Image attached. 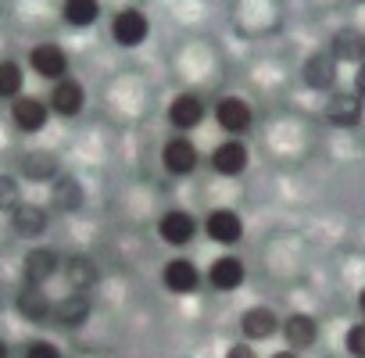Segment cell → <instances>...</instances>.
Instances as JSON below:
<instances>
[{
    "instance_id": "cell-1",
    "label": "cell",
    "mask_w": 365,
    "mask_h": 358,
    "mask_svg": "<svg viewBox=\"0 0 365 358\" xmlns=\"http://www.w3.org/2000/svg\"><path fill=\"white\" fill-rule=\"evenodd\" d=\"M29 68L40 76V79H51V83H61L68 79V54L61 44H36L29 51Z\"/></svg>"
},
{
    "instance_id": "cell-2",
    "label": "cell",
    "mask_w": 365,
    "mask_h": 358,
    "mask_svg": "<svg viewBox=\"0 0 365 358\" xmlns=\"http://www.w3.org/2000/svg\"><path fill=\"white\" fill-rule=\"evenodd\" d=\"M11 122L19 133H43L47 122H51V104L33 97V93H22L19 101H11Z\"/></svg>"
},
{
    "instance_id": "cell-3",
    "label": "cell",
    "mask_w": 365,
    "mask_h": 358,
    "mask_svg": "<svg viewBox=\"0 0 365 358\" xmlns=\"http://www.w3.org/2000/svg\"><path fill=\"white\" fill-rule=\"evenodd\" d=\"M111 36L118 47H140L147 36H150V19L136 8H122L115 19H111Z\"/></svg>"
},
{
    "instance_id": "cell-4",
    "label": "cell",
    "mask_w": 365,
    "mask_h": 358,
    "mask_svg": "<svg viewBox=\"0 0 365 358\" xmlns=\"http://www.w3.org/2000/svg\"><path fill=\"white\" fill-rule=\"evenodd\" d=\"M161 283H165L168 294H179V297L197 294V290H201V269H197L190 258H172V262L161 269Z\"/></svg>"
},
{
    "instance_id": "cell-5",
    "label": "cell",
    "mask_w": 365,
    "mask_h": 358,
    "mask_svg": "<svg viewBox=\"0 0 365 358\" xmlns=\"http://www.w3.org/2000/svg\"><path fill=\"white\" fill-rule=\"evenodd\" d=\"M197 230H201L197 219H194L190 212H182V208H172V212H165V215L158 219V237H161L165 244H172V247H187Z\"/></svg>"
},
{
    "instance_id": "cell-6",
    "label": "cell",
    "mask_w": 365,
    "mask_h": 358,
    "mask_svg": "<svg viewBox=\"0 0 365 358\" xmlns=\"http://www.w3.org/2000/svg\"><path fill=\"white\" fill-rule=\"evenodd\" d=\"M61 272V255L54 247H33L26 251V262H22V276L29 287H43L47 280H54Z\"/></svg>"
},
{
    "instance_id": "cell-7",
    "label": "cell",
    "mask_w": 365,
    "mask_h": 358,
    "mask_svg": "<svg viewBox=\"0 0 365 358\" xmlns=\"http://www.w3.org/2000/svg\"><path fill=\"white\" fill-rule=\"evenodd\" d=\"M215 122L237 140L240 133H247L251 129V122H255V111H251V104L244 101V97H222L219 104H215Z\"/></svg>"
},
{
    "instance_id": "cell-8",
    "label": "cell",
    "mask_w": 365,
    "mask_h": 358,
    "mask_svg": "<svg viewBox=\"0 0 365 358\" xmlns=\"http://www.w3.org/2000/svg\"><path fill=\"white\" fill-rule=\"evenodd\" d=\"M205 233H208L215 244H222V247L240 244V237H244V219H240L233 208H215V212H208V219H205Z\"/></svg>"
},
{
    "instance_id": "cell-9",
    "label": "cell",
    "mask_w": 365,
    "mask_h": 358,
    "mask_svg": "<svg viewBox=\"0 0 365 358\" xmlns=\"http://www.w3.org/2000/svg\"><path fill=\"white\" fill-rule=\"evenodd\" d=\"M161 165L172 172V175H190L197 168V147L187 140V136H172L165 140L161 147Z\"/></svg>"
},
{
    "instance_id": "cell-10",
    "label": "cell",
    "mask_w": 365,
    "mask_h": 358,
    "mask_svg": "<svg viewBox=\"0 0 365 358\" xmlns=\"http://www.w3.org/2000/svg\"><path fill=\"white\" fill-rule=\"evenodd\" d=\"M301 79H304L308 90L333 93V86H336V61H333L326 51H319V54H312V58L301 65Z\"/></svg>"
},
{
    "instance_id": "cell-11",
    "label": "cell",
    "mask_w": 365,
    "mask_h": 358,
    "mask_svg": "<svg viewBox=\"0 0 365 358\" xmlns=\"http://www.w3.org/2000/svg\"><path fill=\"white\" fill-rule=\"evenodd\" d=\"M86 108V90L79 79H61L51 86V111L61 118H76Z\"/></svg>"
},
{
    "instance_id": "cell-12",
    "label": "cell",
    "mask_w": 365,
    "mask_h": 358,
    "mask_svg": "<svg viewBox=\"0 0 365 358\" xmlns=\"http://www.w3.org/2000/svg\"><path fill=\"white\" fill-rule=\"evenodd\" d=\"M326 122L336 126V129H354L361 122V101L354 97V90L351 93L347 90L329 93V101H326Z\"/></svg>"
},
{
    "instance_id": "cell-13",
    "label": "cell",
    "mask_w": 365,
    "mask_h": 358,
    "mask_svg": "<svg viewBox=\"0 0 365 358\" xmlns=\"http://www.w3.org/2000/svg\"><path fill=\"white\" fill-rule=\"evenodd\" d=\"M251 154H247V143L244 140H226L212 150V168L222 175V179H237L244 168H247Z\"/></svg>"
},
{
    "instance_id": "cell-14",
    "label": "cell",
    "mask_w": 365,
    "mask_h": 358,
    "mask_svg": "<svg viewBox=\"0 0 365 358\" xmlns=\"http://www.w3.org/2000/svg\"><path fill=\"white\" fill-rule=\"evenodd\" d=\"M244 276H247L244 262H240L237 255H222V258H215L212 269H208V287H215L219 294H233V290L244 287Z\"/></svg>"
},
{
    "instance_id": "cell-15",
    "label": "cell",
    "mask_w": 365,
    "mask_h": 358,
    "mask_svg": "<svg viewBox=\"0 0 365 358\" xmlns=\"http://www.w3.org/2000/svg\"><path fill=\"white\" fill-rule=\"evenodd\" d=\"M276 329H279V315H276L269 305H251V308H244V315H240V333H244L247 344H251V340H269Z\"/></svg>"
},
{
    "instance_id": "cell-16",
    "label": "cell",
    "mask_w": 365,
    "mask_h": 358,
    "mask_svg": "<svg viewBox=\"0 0 365 358\" xmlns=\"http://www.w3.org/2000/svg\"><path fill=\"white\" fill-rule=\"evenodd\" d=\"M15 308H19V315L26 322H51V315H54V301L47 297V290L43 287H29V283L15 294Z\"/></svg>"
},
{
    "instance_id": "cell-17",
    "label": "cell",
    "mask_w": 365,
    "mask_h": 358,
    "mask_svg": "<svg viewBox=\"0 0 365 358\" xmlns=\"http://www.w3.org/2000/svg\"><path fill=\"white\" fill-rule=\"evenodd\" d=\"M90 312H93V305H90L86 294H65L61 301H54L51 322H58L61 329H79V326L90 322Z\"/></svg>"
},
{
    "instance_id": "cell-18",
    "label": "cell",
    "mask_w": 365,
    "mask_h": 358,
    "mask_svg": "<svg viewBox=\"0 0 365 358\" xmlns=\"http://www.w3.org/2000/svg\"><path fill=\"white\" fill-rule=\"evenodd\" d=\"M168 122L179 129V133H187V129H197L205 122V101L197 93H179L172 97L168 104Z\"/></svg>"
},
{
    "instance_id": "cell-19",
    "label": "cell",
    "mask_w": 365,
    "mask_h": 358,
    "mask_svg": "<svg viewBox=\"0 0 365 358\" xmlns=\"http://www.w3.org/2000/svg\"><path fill=\"white\" fill-rule=\"evenodd\" d=\"M283 337H287L290 351H308V347L319 340V322H315V315H308V312H294V315H287V322H283Z\"/></svg>"
},
{
    "instance_id": "cell-20",
    "label": "cell",
    "mask_w": 365,
    "mask_h": 358,
    "mask_svg": "<svg viewBox=\"0 0 365 358\" xmlns=\"http://www.w3.org/2000/svg\"><path fill=\"white\" fill-rule=\"evenodd\" d=\"M329 58L340 65V61H351V65H361L365 61V36L351 26L336 29L333 40H329Z\"/></svg>"
},
{
    "instance_id": "cell-21",
    "label": "cell",
    "mask_w": 365,
    "mask_h": 358,
    "mask_svg": "<svg viewBox=\"0 0 365 358\" xmlns=\"http://www.w3.org/2000/svg\"><path fill=\"white\" fill-rule=\"evenodd\" d=\"M11 230L26 240H36L47 233V208L33 205V201H22L15 212H11Z\"/></svg>"
},
{
    "instance_id": "cell-22",
    "label": "cell",
    "mask_w": 365,
    "mask_h": 358,
    "mask_svg": "<svg viewBox=\"0 0 365 358\" xmlns=\"http://www.w3.org/2000/svg\"><path fill=\"white\" fill-rule=\"evenodd\" d=\"M58 175H61V165L51 150H29L22 158V179H29V183H54Z\"/></svg>"
},
{
    "instance_id": "cell-23",
    "label": "cell",
    "mask_w": 365,
    "mask_h": 358,
    "mask_svg": "<svg viewBox=\"0 0 365 358\" xmlns=\"http://www.w3.org/2000/svg\"><path fill=\"white\" fill-rule=\"evenodd\" d=\"M51 201H54V208L58 212H79L83 208V201H86V190H83V183L76 175H58L54 183H51Z\"/></svg>"
},
{
    "instance_id": "cell-24",
    "label": "cell",
    "mask_w": 365,
    "mask_h": 358,
    "mask_svg": "<svg viewBox=\"0 0 365 358\" xmlns=\"http://www.w3.org/2000/svg\"><path fill=\"white\" fill-rule=\"evenodd\" d=\"M65 280L72 287V294H86L93 283H97V265L86 258V255H72L65 262Z\"/></svg>"
},
{
    "instance_id": "cell-25",
    "label": "cell",
    "mask_w": 365,
    "mask_h": 358,
    "mask_svg": "<svg viewBox=\"0 0 365 358\" xmlns=\"http://www.w3.org/2000/svg\"><path fill=\"white\" fill-rule=\"evenodd\" d=\"M26 93V72L15 58L0 61V101H19Z\"/></svg>"
},
{
    "instance_id": "cell-26",
    "label": "cell",
    "mask_w": 365,
    "mask_h": 358,
    "mask_svg": "<svg viewBox=\"0 0 365 358\" xmlns=\"http://www.w3.org/2000/svg\"><path fill=\"white\" fill-rule=\"evenodd\" d=\"M61 19L68 26H76V29H86V26H93L101 19V4L97 0H68V4L61 8Z\"/></svg>"
},
{
    "instance_id": "cell-27",
    "label": "cell",
    "mask_w": 365,
    "mask_h": 358,
    "mask_svg": "<svg viewBox=\"0 0 365 358\" xmlns=\"http://www.w3.org/2000/svg\"><path fill=\"white\" fill-rule=\"evenodd\" d=\"M19 205H22V183H19L15 175L0 172V212H4V215H11Z\"/></svg>"
},
{
    "instance_id": "cell-28",
    "label": "cell",
    "mask_w": 365,
    "mask_h": 358,
    "mask_svg": "<svg viewBox=\"0 0 365 358\" xmlns=\"http://www.w3.org/2000/svg\"><path fill=\"white\" fill-rule=\"evenodd\" d=\"M344 347H347V354H351V358H365V319H361V322H354V326L347 329Z\"/></svg>"
},
{
    "instance_id": "cell-29",
    "label": "cell",
    "mask_w": 365,
    "mask_h": 358,
    "mask_svg": "<svg viewBox=\"0 0 365 358\" xmlns=\"http://www.w3.org/2000/svg\"><path fill=\"white\" fill-rule=\"evenodd\" d=\"M26 358H61V347L51 340H29L26 344Z\"/></svg>"
},
{
    "instance_id": "cell-30",
    "label": "cell",
    "mask_w": 365,
    "mask_h": 358,
    "mask_svg": "<svg viewBox=\"0 0 365 358\" xmlns=\"http://www.w3.org/2000/svg\"><path fill=\"white\" fill-rule=\"evenodd\" d=\"M226 358H258V351H255V344H233L226 351Z\"/></svg>"
},
{
    "instance_id": "cell-31",
    "label": "cell",
    "mask_w": 365,
    "mask_h": 358,
    "mask_svg": "<svg viewBox=\"0 0 365 358\" xmlns=\"http://www.w3.org/2000/svg\"><path fill=\"white\" fill-rule=\"evenodd\" d=\"M354 97L358 101H365V61L358 65V72H354Z\"/></svg>"
},
{
    "instance_id": "cell-32",
    "label": "cell",
    "mask_w": 365,
    "mask_h": 358,
    "mask_svg": "<svg viewBox=\"0 0 365 358\" xmlns=\"http://www.w3.org/2000/svg\"><path fill=\"white\" fill-rule=\"evenodd\" d=\"M269 358H297V351H290V347H283V351H272Z\"/></svg>"
},
{
    "instance_id": "cell-33",
    "label": "cell",
    "mask_w": 365,
    "mask_h": 358,
    "mask_svg": "<svg viewBox=\"0 0 365 358\" xmlns=\"http://www.w3.org/2000/svg\"><path fill=\"white\" fill-rule=\"evenodd\" d=\"M0 358H11V351H8V344H4V337H0Z\"/></svg>"
},
{
    "instance_id": "cell-34",
    "label": "cell",
    "mask_w": 365,
    "mask_h": 358,
    "mask_svg": "<svg viewBox=\"0 0 365 358\" xmlns=\"http://www.w3.org/2000/svg\"><path fill=\"white\" fill-rule=\"evenodd\" d=\"M358 312L365 315V287H361V294H358Z\"/></svg>"
}]
</instances>
